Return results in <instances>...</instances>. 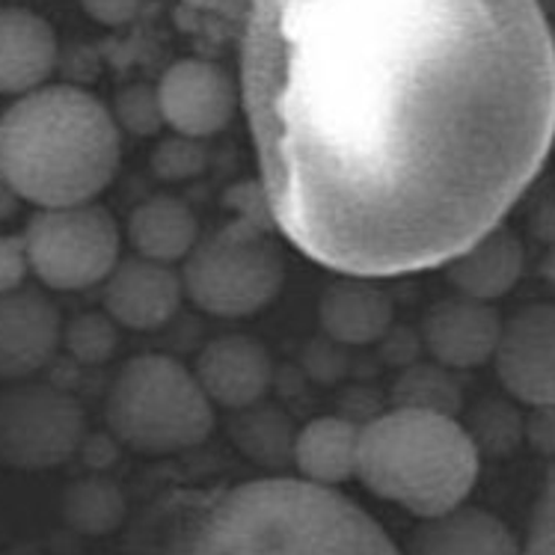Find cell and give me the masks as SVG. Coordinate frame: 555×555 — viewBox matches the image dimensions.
Segmentation results:
<instances>
[{"label": "cell", "instance_id": "6da1fadb", "mask_svg": "<svg viewBox=\"0 0 555 555\" xmlns=\"http://www.w3.org/2000/svg\"><path fill=\"white\" fill-rule=\"evenodd\" d=\"M241 104L273 227L345 276L442 268L555 143L538 0H249Z\"/></svg>", "mask_w": 555, "mask_h": 555}, {"label": "cell", "instance_id": "7a4b0ae2", "mask_svg": "<svg viewBox=\"0 0 555 555\" xmlns=\"http://www.w3.org/2000/svg\"><path fill=\"white\" fill-rule=\"evenodd\" d=\"M172 555H404L339 490L304 478H256L223 490L172 546Z\"/></svg>", "mask_w": 555, "mask_h": 555}, {"label": "cell", "instance_id": "3957f363", "mask_svg": "<svg viewBox=\"0 0 555 555\" xmlns=\"http://www.w3.org/2000/svg\"><path fill=\"white\" fill-rule=\"evenodd\" d=\"M122 160V131L92 92L39 87L0 116V179L36 208L87 205L111 188Z\"/></svg>", "mask_w": 555, "mask_h": 555}, {"label": "cell", "instance_id": "277c9868", "mask_svg": "<svg viewBox=\"0 0 555 555\" xmlns=\"http://www.w3.org/2000/svg\"><path fill=\"white\" fill-rule=\"evenodd\" d=\"M478 469L476 437L452 413L401 404L360 428L357 478L420 520L464 505Z\"/></svg>", "mask_w": 555, "mask_h": 555}, {"label": "cell", "instance_id": "5b68a950", "mask_svg": "<svg viewBox=\"0 0 555 555\" xmlns=\"http://www.w3.org/2000/svg\"><path fill=\"white\" fill-rule=\"evenodd\" d=\"M107 425L140 454L188 452L215 428V404L193 369L164 353H143L122 365L107 392Z\"/></svg>", "mask_w": 555, "mask_h": 555}, {"label": "cell", "instance_id": "8992f818", "mask_svg": "<svg viewBox=\"0 0 555 555\" xmlns=\"http://www.w3.org/2000/svg\"><path fill=\"white\" fill-rule=\"evenodd\" d=\"M285 264L259 217L232 220L184 259V295L217 318L256 315L280 295Z\"/></svg>", "mask_w": 555, "mask_h": 555}, {"label": "cell", "instance_id": "52a82bcc", "mask_svg": "<svg viewBox=\"0 0 555 555\" xmlns=\"http://www.w3.org/2000/svg\"><path fill=\"white\" fill-rule=\"evenodd\" d=\"M119 244L111 211L92 203L39 208L24 232L30 273L54 292H83L104 283L119 264Z\"/></svg>", "mask_w": 555, "mask_h": 555}, {"label": "cell", "instance_id": "ba28073f", "mask_svg": "<svg viewBox=\"0 0 555 555\" xmlns=\"http://www.w3.org/2000/svg\"><path fill=\"white\" fill-rule=\"evenodd\" d=\"M83 413L54 386L27 384L0 396V461L15 469H51L78 452Z\"/></svg>", "mask_w": 555, "mask_h": 555}, {"label": "cell", "instance_id": "9c48e42d", "mask_svg": "<svg viewBox=\"0 0 555 555\" xmlns=\"http://www.w3.org/2000/svg\"><path fill=\"white\" fill-rule=\"evenodd\" d=\"M493 365L508 396L532 410L555 408V304H529L502 318Z\"/></svg>", "mask_w": 555, "mask_h": 555}, {"label": "cell", "instance_id": "30bf717a", "mask_svg": "<svg viewBox=\"0 0 555 555\" xmlns=\"http://www.w3.org/2000/svg\"><path fill=\"white\" fill-rule=\"evenodd\" d=\"M158 102L164 125H170L176 134L205 140L232 122L241 104V87L211 60H179L160 78Z\"/></svg>", "mask_w": 555, "mask_h": 555}, {"label": "cell", "instance_id": "8fae6325", "mask_svg": "<svg viewBox=\"0 0 555 555\" xmlns=\"http://www.w3.org/2000/svg\"><path fill=\"white\" fill-rule=\"evenodd\" d=\"M104 283V312L116 327L149 333L170 324L182 307V276L160 261L125 259Z\"/></svg>", "mask_w": 555, "mask_h": 555}, {"label": "cell", "instance_id": "7c38bea8", "mask_svg": "<svg viewBox=\"0 0 555 555\" xmlns=\"http://www.w3.org/2000/svg\"><path fill=\"white\" fill-rule=\"evenodd\" d=\"M193 374L215 408L247 410L268 396L273 380L271 353L241 333L211 339L196 357Z\"/></svg>", "mask_w": 555, "mask_h": 555}, {"label": "cell", "instance_id": "4fadbf2b", "mask_svg": "<svg viewBox=\"0 0 555 555\" xmlns=\"http://www.w3.org/2000/svg\"><path fill=\"white\" fill-rule=\"evenodd\" d=\"M502 333V315L493 304L449 297L428 309L422 324L425 348L442 369L466 372L493 360Z\"/></svg>", "mask_w": 555, "mask_h": 555}, {"label": "cell", "instance_id": "5bb4252c", "mask_svg": "<svg viewBox=\"0 0 555 555\" xmlns=\"http://www.w3.org/2000/svg\"><path fill=\"white\" fill-rule=\"evenodd\" d=\"M63 341L57 307L34 288L0 295V380L39 372Z\"/></svg>", "mask_w": 555, "mask_h": 555}, {"label": "cell", "instance_id": "9a60e30c", "mask_svg": "<svg viewBox=\"0 0 555 555\" xmlns=\"http://www.w3.org/2000/svg\"><path fill=\"white\" fill-rule=\"evenodd\" d=\"M57 66L54 27L24 7L0 10V95L22 99L46 87Z\"/></svg>", "mask_w": 555, "mask_h": 555}, {"label": "cell", "instance_id": "2e32d148", "mask_svg": "<svg viewBox=\"0 0 555 555\" xmlns=\"http://www.w3.org/2000/svg\"><path fill=\"white\" fill-rule=\"evenodd\" d=\"M404 555H517L520 541L496 514L457 505L440 517L422 520L408 538Z\"/></svg>", "mask_w": 555, "mask_h": 555}, {"label": "cell", "instance_id": "e0dca14e", "mask_svg": "<svg viewBox=\"0 0 555 555\" xmlns=\"http://www.w3.org/2000/svg\"><path fill=\"white\" fill-rule=\"evenodd\" d=\"M522 264L526 256L520 238L505 227H496L473 241L464 253H457L442 268L449 271V283L457 288V295L493 304L520 283Z\"/></svg>", "mask_w": 555, "mask_h": 555}, {"label": "cell", "instance_id": "ac0fdd59", "mask_svg": "<svg viewBox=\"0 0 555 555\" xmlns=\"http://www.w3.org/2000/svg\"><path fill=\"white\" fill-rule=\"evenodd\" d=\"M321 327L339 345H372L392 324V300L365 276H341L324 288L318 304Z\"/></svg>", "mask_w": 555, "mask_h": 555}, {"label": "cell", "instance_id": "d6986e66", "mask_svg": "<svg viewBox=\"0 0 555 555\" xmlns=\"http://www.w3.org/2000/svg\"><path fill=\"white\" fill-rule=\"evenodd\" d=\"M360 425L341 416H318L307 422L292 442L297 473L318 488H339L357 478Z\"/></svg>", "mask_w": 555, "mask_h": 555}, {"label": "cell", "instance_id": "ffe728a7", "mask_svg": "<svg viewBox=\"0 0 555 555\" xmlns=\"http://www.w3.org/2000/svg\"><path fill=\"white\" fill-rule=\"evenodd\" d=\"M128 241L140 259L176 264L199 244V223L191 205L176 196H152L128 220Z\"/></svg>", "mask_w": 555, "mask_h": 555}, {"label": "cell", "instance_id": "44dd1931", "mask_svg": "<svg viewBox=\"0 0 555 555\" xmlns=\"http://www.w3.org/2000/svg\"><path fill=\"white\" fill-rule=\"evenodd\" d=\"M68 520L75 522L80 532H111L122 520L119 490L104 481H83L68 496Z\"/></svg>", "mask_w": 555, "mask_h": 555}, {"label": "cell", "instance_id": "7402d4cb", "mask_svg": "<svg viewBox=\"0 0 555 555\" xmlns=\"http://www.w3.org/2000/svg\"><path fill=\"white\" fill-rule=\"evenodd\" d=\"M116 341H119V333H116L114 318L107 312L80 315L63 330V345L68 348V353L87 365L104 363L114 353Z\"/></svg>", "mask_w": 555, "mask_h": 555}, {"label": "cell", "instance_id": "603a6c76", "mask_svg": "<svg viewBox=\"0 0 555 555\" xmlns=\"http://www.w3.org/2000/svg\"><path fill=\"white\" fill-rule=\"evenodd\" d=\"M111 114H114L119 131L125 128V131H131V134L137 137L158 134L160 125H164L158 87H149V83L125 87V90L116 95V104Z\"/></svg>", "mask_w": 555, "mask_h": 555}, {"label": "cell", "instance_id": "cb8c5ba5", "mask_svg": "<svg viewBox=\"0 0 555 555\" xmlns=\"http://www.w3.org/2000/svg\"><path fill=\"white\" fill-rule=\"evenodd\" d=\"M205 167H208V155L193 137L176 134L170 140H160L158 149L152 152V170L167 182H188Z\"/></svg>", "mask_w": 555, "mask_h": 555}, {"label": "cell", "instance_id": "d4e9b609", "mask_svg": "<svg viewBox=\"0 0 555 555\" xmlns=\"http://www.w3.org/2000/svg\"><path fill=\"white\" fill-rule=\"evenodd\" d=\"M517 555H555V464L546 469Z\"/></svg>", "mask_w": 555, "mask_h": 555}, {"label": "cell", "instance_id": "484cf974", "mask_svg": "<svg viewBox=\"0 0 555 555\" xmlns=\"http://www.w3.org/2000/svg\"><path fill=\"white\" fill-rule=\"evenodd\" d=\"M30 273V259L24 247V235H0V295L24 288Z\"/></svg>", "mask_w": 555, "mask_h": 555}, {"label": "cell", "instance_id": "4316f807", "mask_svg": "<svg viewBox=\"0 0 555 555\" xmlns=\"http://www.w3.org/2000/svg\"><path fill=\"white\" fill-rule=\"evenodd\" d=\"M80 3H83V10L92 22L104 24V27L131 24L146 7V0H80Z\"/></svg>", "mask_w": 555, "mask_h": 555}, {"label": "cell", "instance_id": "83f0119b", "mask_svg": "<svg viewBox=\"0 0 555 555\" xmlns=\"http://www.w3.org/2000/svg\"><path fill=\"white\" fill-rule=\"evenodd\" d=\"M529 440L538 452L555 457V408L534 410L532 422H529Z\"/></svg>", "mask_w": 555, "mask_h": 555}, {"label": "cell", "instance_id": "f1b7e54d", "mask_svg": "<svg viewBox=\"0 0 555 555\" xmlns=\"http://www.w3.org/2000/svg\"><path fill=\"white\" fill-rule=\"evenodd\" d=\"M184 7L211 15H247L249 0H182Z\"/></svg>", "mask_w": 555, "mask_h": 555}, {"label": "cell", "instance_id": "f546056e", "mask_svg": "<svg viewBox=\"0 0 555 555\" xmlns=\"http://www.w3.org/2000/svg\"><path fill=\"white\" fill-rule=\"evenodd\" d=\"M541 232L546 238V259H544V273L555 283V208L546 211L544 220H541Z\"/></svg>", "mask_w": 555, "mask_h": 555}]
</instances>
